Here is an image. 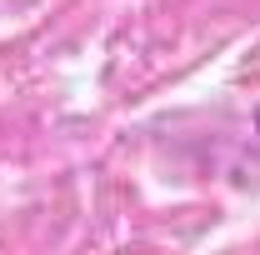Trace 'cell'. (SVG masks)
Wrapping results in <instances>:
<instances>
[{"label": "cell", "instance_id": "6da1fadb", "mask_svg": "<svg viewBox=\"0 0 260 255\" xmlns=\"http://www.w3.org/2000/svg\"><path fill=\"white\" fill-rule=\"evenodd\" d=\"M255 125H260V110H255Z\"/></svg>", "mask_w": 260, "mask_h": 255}]
</instances>
